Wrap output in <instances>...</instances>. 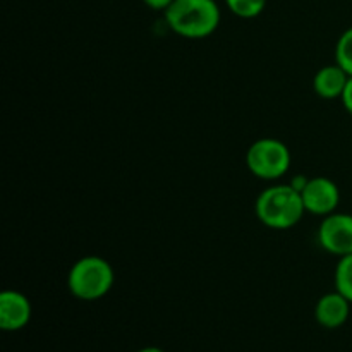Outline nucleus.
Segmentation results:
<instances>
[{
  "instance_id": "0eeeda50",
  "label": "nucleus",
  "mask_w": 352,
  "mask_h": 352,
  "mask_svg": "<svg viewBox=\"0 0 352 352\" xmlns=\"http://www.w3.org/2000/svg\"><path fill=\"white\" fill-rule=\"evenodd\" d=\"M33 315V306L28 296L19 291H3L0 294V329L17 332L28 327Z\"/></svg>"
},
{
  "instance_id": "2eb2a0df",
  "label": "nucleus",
  "mask_w": 352,
  "mask_h": 352,
  "mask_svg": "<svg viewBox=\"0 0 352 352\" xmlns=\"http://www.w3.org/2000/svg\"><path fill=\"white\" fill-rule=\"evenodd\" d=\"M136 352H165V351L160 349V347H143V349H140Z\"/></svg>"
},
{
  "instance_id": "4468645a",
  "label": "nucleus",
  "mask_w": 352,
  "mask_h": 352,
  "mask_svg": "<svg viewBox=\"0 0 352 352\" xmlns=\"http://www.w3.org/2000/svg\"><path fill=\"white\" fill-rule=\"evenodd\" d=\"M143 2L144 6L150 7L151 10H162V12H165V9H167L174 0H143Z\"/></svg>"
},
{
  "instance_id": "ddd939ff",
  "label": "nucleus",
  "mask_w": 352,
  "mask_h": 352,
  "mask_svg": "<svg viewBox=\"0 0 352 352\" xmlns=\"http://www.w3.org/2000/svg\"><path fill=\"white\" fill-rule=\"evenodd\" d=\"M340 100H342V105L344 109H346V112L352 117V76L349 78V81H347V86L346 89H344L342 98Z\"/></svg>"
},
{
  "instance_id": "1a4fd4ad",
  "label": "nucleus",
  "mask_w": 352,
  "mask_h": 352,
  "mask_svg": "<svg viewBox=\"0 0 352 352\" xmlns=\"http://www.w3.org/2000/svg\"><path fill=\"white\" fill-rule=\"evenodd\" d=\"M349 78L351 76L340 65H323L322 69L316 71L315 78H313V89L323 100L342 98V93L346 89Z\"/></svg>"
},
{
  "instance_id": "39448f33",
  "label": "nucleus",
  "mask_w": 352,
  "mask_h": 352,
  "mask_svg": "<svg viewBox=\"0 0 352 352\" xmlns=\"http://www.w3.org/2000/svg\"><path fill=\"white\" fill-rule=\"evenodd\" d=\"M316 237L322 250L333 256L342 258L352 254V215L333 212L323 217Z\"/></svg>"
},
{
  "instance_id": "f03ea898",
  "label": "nucleus",
  "mask_w": 352,
  "mask_h": 352,
  "mask_svg": "<svg viewBox=\"0 0 352 352\" xmlns=\"http://www.w3.org/2000/svg\"><path fill=\"white\" fill-rule=\"evenodd\" d=\"M305 213L301 192L291 184H275L263 189L254 203V215L268 229H292L301 222Z\"/></svg>"
},
{
  "instance_id": "f257e3e1",
  "label": "nucleus",
  "mask_w": 352,
  "mask_h": 352,
  "mask_svg": "<svg viewBox=\"0 0 352 352\" xmlns=\"http://www.w3.org/2000/svg\"><path fill=\"white\" fill-rule=\"evenodd\" d=\"M164 14L167 26L188 40L212 36L222 19L217 0H174Z\"/></svg>"
},
{
  "instance_id": "7ed1b4c3",
  "label": "nucleus",
  "mask_w": 352,
  "mask_h": 352,
  "mask_svg": "<svg viewBox=\"0 0 352 352\" xmlns=\"http://www.w3.org/2000/svg\"><path fill=\"white\" fill-rule=\"evenodd\" d=\"M116 272L102 256H82L71 267L67 275V289L81 301H98L113 287Z\"/></svg>"
},
{
  "instance_id": "9b49d317",
  "label": "nucleus",
  "mask_w": 352,
  "mask_h": 352,
  "mask_svg": "<svg viewBox=\"0 0 352 352\" xmlns=\"http://www.w3.org/2000/svg\"><path fill=\"white\" fill-rule=\"evenodd\" d=\"M227 9L241 19H254L267 7V0H223Z\"/></svg>"
},
{
  "instance_id": "9d476101",
  "label": "nucleus",
  "mask_w": 352,
  "mask_h": 352,
  "mask_svg": "<svg viewBox=\"0 0 352 352\" xmlns=\"http://www.w3.org/2000/svg\"><path fill=\"white\" fill-rule=\"evenodd\" d=\"M333 284H336V291H339L344 298L352 302V254L339 258L336 274H333Z\"/></svg>"
},
{
  "instance_id": "f8f14e48",
  "label": "nucleus",
  "mask_w": 352,
  "mask_h": 352,
  "mask_svg": "<svg viewBox=\"0 0 352 352\" xmlns=\"http://www.w3.org/2000/svg\"><path fill=\"white\" fill-rule=\"evenodd\" d=\"M336 64L352 76V26L347 28L336 43Z\"/></svg>"
},
{
  "instance_id": "423d86ee",
  "label": "nucleus",
  "mask_w": 352,
  "mask_h": 352,
  "mask_svg": "<svg viewBox=\"0 0 352 352\" xmlns=\"http://www.w3.org/2000/svg\"><path fill=\"white\" fill-rule=\"evenodd\" d=\"M306 213L316 217H327L337 210L340 203V189L332 179L325 175H316L308 179L301 191Z\"/></svg>"
},
{
  "instance_id": "6e6552de",
  "label": "nucleus",
  "mask_w": 352,
  "mask_h": 352,
  "mask_svg": "<svg viewBox=\"0 0 352 352\" xmlns=\"http://www.w3.org/2000/svg\"><path fill=\"white\" fill-rule=\"evenodd\" d=\"M349 299L344 298L339 291L327 292L318 299L315 306V320L323 329L336 330L346 325L351 315Z\"/></svg>"
},
{
  "instance_id": "20e7f679",
  "label": "nucleus",
  "mask_w": 352,
  "mask_h": 352,
  "mask_svg": "<svg viewBox=\"0 0 352 352\" xmlns=\"http://www.w3.org/2000/svg\"><path fill=\"white\" fill-rule=\"evenodd\" d=\"M292 155L287 144L275 138H260L246 153V167L261 181H277L291 168Z\"/></svg>"
}]
</instances>
